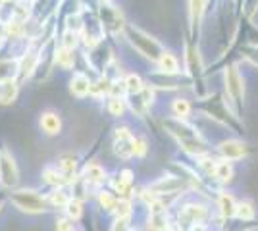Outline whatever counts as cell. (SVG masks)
I'll return each instance as SVG.
<instances>
[{
	"instance_id": "cell-10",
	"label": "cell",
	"mask_w": 258,
	"mask_h": 231,
	"mask_svg": "<svg viewBox=\"0 0 258 231\" xmlns=\"http://www.w3.org/2000/svg\"><path fill=\"white\" fill-rule=\"evenodd\" d=\"M91 85H93V81L85 75V73H81V71H76L72 79H70V93L76 97V99H85L87 95H91Z\"/></svg>"
},
{
	"instance_id": "cell-11",
	"label": "cell",
	"mask_w": 258,
	"mask_h": 231,
	"mask_svg": "<svg viewBox=\"0 0 258 231\" xmlns=\"http://www.w3.org/2000/svg\"><path fill=\"white\" fill-rule=\"evenodd\" d=\"M39 123H41L43 133L44 135H48V137H54V135H58V133L62 131V118H60L54 110L43 112Z\"/></svg>"
},
{
	"instance_id": "cell-16",
	"label": "cell",
	"mask_w": 258,
	"mask_h": 231,
	"mask_svg": "<svg viewBox=\"0 0 258 231\" xmlns=\"http://www.w3.org/2000/svg\"><path fill=\"white\" fill-rule=\"evenodd\" d=\"M20 75V60L8 58L0 60V81H10Z\"/></svg>"
},
{
	"instance_id": "cell-31",
	"label": "cell",
	"mask_w": 258,
	"mask_h": 231,
	"mask_svg": "<svg viewBox=\"0 0 258 231\" xmlns=\"http://www.w3.org/2000/svg\"><path fill=\"white\" fill-rule=\"evenodd\" d=\"M243 56L247 58L252 66L258 67V44H247V46H243Z\"/></svg>"
},
{
	"instance_id": "cell-37",
	"label": "cell",
	"mask_w": 258,
	"mask_h": 231,
	"mask_svg": "<svg viewBox=\"0 0 258 231\" xmlns=\"http://www.w3.org/2000/svg\"><path fill=\"white\" fill-rule=\"evenodd\" d=\"M135 231H141V229H135Z\"/></svg>"
},
{
	"instance_id": "cell-35",
	"label": "cell",
	"mask_w": 258,
	"mask_h": 231,
	"mask_svg": "<svg viewBox=\"0 0 258 231\" xmlns=\"http://www.w3.org/2000/svg\"><path fill=\"white\" fill-rule=\"evenodd\" d=\"M8 2H10V0H0V4H8Z\"/></svg>"
},
{
	"instance_id": "cell-30",
	"label": "cell",
	"mask_w": 258,
	"mask_h": 231,
	"mask_svg": "<svg viewBox=\"0 0 258 231\" xmlns=\"http://www.w3.org/2000/svg\"><path fill=\"white\" fill-rule=\"evenodd\" d=\"M149 152V143L145 137H135V143H133V156L137 158H145Z\"/></svg>"
},
{
	"instance_id": "cell-19",
	"label": "cell",
	"mask_w": 258,
	"mask_h": 231,
	"mask_svg": "<svg viewBox=\"0 0 258 231\" xmlns=\"http://www.w3.org/2000/svg\"><path fill=\"white\" fill-rule=\"evenodd\" d=\"M233 164L231 162H227V160H218V164H216V174H214V179H218L220 183H229L231 179H233Z\"/></svg>"
},
{
	"instance_id": "cell-33",
	"label": "cell",
	"mask_w": 258,
	"mask_h": 231,
	"mask_svg": "<svg viewBox=\"0 0 258 231\" xmlns=\"http://www.w3.org/2000/svg\"><path fill=\"white\" fill-rule=\"evenodd\" d=\"M127 223H129V220H116V223H114L112 231H131Z\"/></svg>"
},
{
	"instance_id": "cell-18",
	"label": "cell",
	"mask_w": 258,
	"mask_h": 231,
	"mask_svg": "<svg viewBox=\"0 0 258 231\" xmlns=\"http://www.w3.org/2000/svg\"><path fill=\"white\" fill-rule=\"evenodd\" d=\"M72 198H74V197H70V195H68L66 187H56V189H52V191H50V195H48V202H50V206H52V208H62V210H64Z\"/></svg>"
},
{
	"instance_id": "cell-4",
	"label": "cell",
	"mask_w": 258,
	"mask_h": 231,
	"mask_svg": "<svg viewBox=\"0 0 258 231\" xmlns=\"http://www.w3.org/2000/svg\"><path fill=\"white\" fill-rule=\"evenodd\" d=\"M0 183L4 189H16L20 183L18 164L8 148H0Z\"/></svg>"
},
{
	"instance_id": "cell-32",
	"label": "cell",
	"mask_w": 258,
	"mask_h": 231,
	"mask_svg": "<svg viewBox=\"0 0 258 231\" xmlns=\"http://www.w3.org/2000/svg\"><path fill=\"white\" fill-rule=\"evenodd\" d=\"M56 231H76L74 229V223L68 220V218H60L56 221Z\"/></svg>"
},
{
	"instance_id": "cell-25",
	"label": "cell",
	"mask_w": 258,
	"mask_h": 231,
	"mask_svg": "<svg viewBox=\"0 0 258 231\" xmlns=\"http://www.w3.org/2000/svg\"><path fill=\"white\" fill-rule=\"evenodd\" d=\"M172 114L177 120H187L191 114V104L187 99H175L172 102Z\"/></svg>"
},
{
	"instance_id": "cell-9",
	"label": "cell",
	"mask_w": 258,
	"mask_h": 231,
	"mask_svg": "<svg viewBox=\"0 0 258 231\" xmlns=\"http://www.w3.org/2000/svg\"><path fill=\"white\" fill-rule=\"evenodd\" d=\"M100 12H102V29L106 27L110 33L118 35L125 27L123 16H121V12L118 8H114V6H102Z\"/></svg>"
},
{
	"instance_id": "cell-21",
	"label": "cell",
	"mask_w": 258,
	"mask_h": 231,
	"mask_svg": "<svg viewBox=\"0 0 258 231\" xmlns=\"http://www.w3.org/2000/svg\"><path fill=\"white\" fill-rule=\"evenodd\" d=\"M256 216V210H254V204L250 200H239L237 202V210H235V218L241 221H252Z\"/></svg>"
},
{
	"instance_id": "cell-22",
	"label": "cell",
	"mask_w": 258,
	"mask_h": 231,
	"mask_svg": "<svg viewBox=\"0 0 258 231\" xmlns=\"http://www.w3.org/2000/svg\"><path fill=\"white\" fill-rule=\"evenodd\" d=\"M123 83H125V91H127L129 97L139 95L141 91L147 87V85L143 83V79H141L139 73H127V75L123 77Z\"/></svg>"
},
{
	"instance_id": "cell-8",
	"label": "cell",
	"mask_w": 258,
	"mask_h": 231,
	"mask_svg": "<svg viewBox=\"0 0 258 231\" xmlns=\"http://www.w3.org/2000/svg\"><path fill=\"white\" fill-rule=\"evenodd\" d=\"M81 181L85 183L87 191H89V187H100V185L106 183V172L100 164L91 162V164L85 166V170L81 174Z\"/></svg>"
},
{
	"instance_id": "cell-36",
	"label": "cell",
	"mask_w": 258,
	"mask_h": 231,
	"mask_svg": "<svg viewBox=\"0 0 258 231\" xmlns=\"http://www.w3.org/2000/svg\"><path fill=\"white\" fill-rule=\"evenodd\" d=\"M102 2H104V4H108V2H110V0H102Z\"/></svg>"
},
{
	"instance_id": "cell-12",
	"label": "cell",
	"mask_w": 258,
	"mask_h": 231,
	"mask_svg": "<svg viewBox=\"0 0 258 231\" xmlns=\"http://www.w3.org/2000/svg\"><path fill=\"white\" fill-rule=\"evenodd\" d=\"M20 95V83L18 79L10 81H0V106H10L16 102Z\"/></svg>"
},
{
	"instance_id": "cell-29",
	"label": "cell",
	"mask_w": 258,
	"mask_h": 231,
	"mask_svg": "<svg viewBox=\"0 0 258 231\" xmlns=\"http://www.w3.org/2000/svg\"><path fill=\"white\" fill-rule=\"evenodd\" d=\"M77 43H79V33L72 31V29H66L64 33H62V43H60L62 48L74 50V48L77 46Z\"/></svg>"
},
{
	"instance_id": "cell-23",
	"label": "cell",
	"mask_w": 258,
	"mask_h": 231,
	"mask_svg": "<svg viewBox=\"0 0 258 231\" xmlns=\"http://www.w3.org/2000/svg\"><path fill=\"white\" fill-rule=\"evenodd\" d=\"M170 223L166 218V212H151V220L147 225V231H168Z\"/></svg>"
},
{
	"instance_id": "cell-27",
	"label": "cell",
	"mask_w": 258,
	"mask_h": 231,
	"mask_svg": "<svg viewBox=\"0 0 258 231\" xmlns=\"http://www.w3.org/2000/svg\"><path fill=\"white\" fill-rule=\"evenodd\" d=\"M206 4L208 0H189V14H191V23H199L203 14L206 10Z\"/></svg>"
},
{
	"instance_id": "cell-5",
	"label": "cell",
	"mask_w": 258,
	"mask_h": 231,
	"mask_svg": "<svg viewBox=\"0 0 258 231\" xmlns=\"http://www.w3.org/2000/svg\"><path fill=\"white\" fill-rule=\"evenodd\" d=\"M133 143H135V135L129 127H116L114 129V139H112V144H114V152L118 158L121 160H129L133 156Z\"/></svg>"
},
{
	"instance_id": "cell-14",
	"label": "cell",
	"mask_w": 258,
	"mask_h": 231,
	"mask_svg": "<svg viewBox=\"0 0 258 231\" xmlns=\"http://www.w3.org/2000/svg\"><path fill=\"white\" fill-rule=\"evenodd\" d=\"M156 64H158L160 73H164V75H177L179 73V60L170 50H164L160 58L156 60Z\"/></svg>"
},
{
	"instance_id": "cell-34",
	"label": "cell",
	"mask_w": 258,
	"mask_h": 231,
	"mask_svg": "<svg viewBox=\"0 0 258 231\" xmlns=\"http://www.w3.org/2000/svg\"><path fill=\"white\" fill-rule=\"evenodd\" d=\"M2 206H4V198L0 197V210H2Z\"/></svg>"
},
{
	"instance_id": "cell-3",
	"label": "cell",
	"mask_w": 258,
	"mask_h": 231,
	"mask_svg": "<svg viewBox=\"0 0 258 231\" xmlns=\"http://www.w3.org/2000/svg\"><path fill=\"white\" fill-rule=\"evenodd\" d=\"M127 37H129L131 46H133L141 56L149 58V60H152V62H156V60L160 58L162 52H164V50H162V44L158 43L156 39H152L149 33H145L143 29H139V27L129 25Z\"/></svg>"
},
{
	"instance_id": "cell-1",
	"label": "cell",
	"mask_w": 258,
	"mask_h": 231,
	"mask_svg": "<svg viewBox=\"0 0 258 231\" xmlns=\"http://www.w3.org/2000/svg\"><path fill=\"white\" fill-rule=\"evenodd\" d=\"M224 89H226V99L229 104V110L239 114L245 104V77L237 64H231L224 69Z\"/></svg>"
},
{
	"instance_id": "cell-15",
	"label": "cell",
	"mask_w": 258,
	"mask_h": 231,
	"mask_svg": "<svg viewBox=\"0 0 258 231\" xmlns=\"http://www.w3.org/2000/svg\"><path fill=\"white\" fill-rule=\"evenodd\" d=\"M218 210L222 214V218H233L235 216V210H237V200L233 198V195H229L226 191H222L218 195Z\"/></svg>"
},
{
	"instance_id": "cell-28",
	"label": "cell",
	"mask_w": 258,
	"mask_h": 231,
	"mask_svg": "<svg viewBox=\"0 0 258 231\" xmlns=\"http://www.w3.org/2000/svg\"><path fill=\"white\" fill-rule=\"evenodd\" d=\"M133 214V208H131V200L129 198H119L118 206L114 210V216L116 220H129Z\"/></svg>"
},
{
	"instance_id": "cell-20",
	"label": "cell",
	"mask_w": 258,
	"mask_h": 231,
	"mask_svg": "<svg viewBox=\"0 0 258 231\" xmlns=\"http://www.w3.org/2000/svg\"><path fill=\"white\" fill-rule=\"evenodd\" d=\"M106 110L112 118H123V114L127 110V100L119 97H108Z\"/></svg>"
},
{
	"instance_id": "cell-17",
	"label": "cell",
	"mask_w": 258,
	"mask_h": 231,
	"mask_svg": "<svg viewBox=\"0 0 258 231\" xmlns=\"http://www.w3.org/2000/svg\"><path fill=\"white\" fill-rule=\"evenodd\" d=\"M54 62L56 66H60L62 69H72L74 64H76V56H74V50H68V48H56L54 50Z\"/></svg>"
},
{
	"instance_id": "cell-13",
	"label": "cell",
	"mask_w": 258,
	"mask_h": 231,
	"mask_svg": "<svg viewBox=\"0 0 258 231\" xmlns=\"http://www.w3.org/2000/svg\"><path fill=\"white\" fill-rule=\"evenodd\" d=\"M43 181L46 183V185H50L52 189H56V187H66V185H70L72 181L68 179V177L58 170V166L54 164V166H46L43 170Z\"/></svg>"
},
{
	"instance_id": "cell-6",
	"label": "cell",
	"mask_w": 258,
	"mask_h": 231,
	"mask_svg": "<svg viewBox=\"0 0 258 231\" xmlns=\"http://www.w3.org/2000/svg\"><path fill=\"white\" fill-rule=\"evenodd\" d=\"M164 127L168 129L170 135H173L179 144L185 143V141H191V139H197V137H201V133L195 129L193 125H189L185 120H177V118H168V120H164Z\"/></svg>"
},
{
	"instance_id": "cell-7",
	"label": "cell",
	"mask_w": 258,
	"mask_h": 231,
	"mask_svg": "<svg viewBox=\"0 0 258 231\" xmlns=\"http://www.w3.org/2000/svg\"><path fill=\"white\" fill-rule=\"evenodd\" d=\"M218 152L222 156V160H227V162L241 160L247 156V144L239 139H226L218 144Z\"/></svg>"
},
{
	"instance_id": "cell-2",
	"label": "cell",
	"mask_w": 258,
	"mask_h": 231,
	"mask_svg": "<svg viewBox=\"0 0 258 231\" xmlns=\"http://www.w3.org/2000/svg\"><path fill=\"white\" fill-rule=\"evenodd\" d=\"M10 202L25 214H43L52 208L48 197L41 195L35 189H14L10 193Z\"/></svg>"
},
{
	"instance_id": "cell-24",
	"label": "cell",
	"mask_w": 258,
	"mask_h": 231,
	"mask_svg": "<svg viewBox=\"0 0 258 231\" xmlns=\"http://www.w3.org/2000/svg\"><path fill=\"white\" fill-rule=\"evenodd\" d=\"M97 200L100 204V208H104L106 212H114L116 206H118V200L119 198L112 193V191H98Z\"/></svg>"
},
{
	"instance_id": "cell-26",
	"label": "cell",
	"mask_w": 258,
	"mask_h": 231,
	"mask_svg": "<svg viewBox=\"0 0 258 231\" xmlns=\"http://www.w3.org/2000/svg\"><path fill=\"white\" fill-rule=\"evenodd\" d=\"M66 218L70 221H77L81 216H83V202L79 200V198H72L70 202H68V206H66Z\"/></svg>"
}]
</instances>
